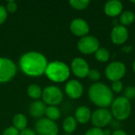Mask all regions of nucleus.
Here are the masks:
<instances>
[{
  "label": "nucleus",
  "instance_id": "25",
  "mask_svg": "<svg viewBox=\"0 0 135 135\" xmlns=\"http://www.w3.org/2000/svg\"><path fill=\"white\" fill-rule=\"evenodd\" d=\"M125 98H127L128 100H133L135 98V87L130 85L127 86L125 89H124V96Z\"/></svg>",
  "mask_w": 135,
  "mask_h": 135
},
{
  "label": "nucleus",
  "instance_id": "33",
  "mask_svg": "<svg viewBox=\"0 0 135 135\" xmlns=\"http://www.w3.org/2000/svg\"><path fill=\"white\" fill-rule=\"evenodd\" d=\"M133 50V47L131 46H129V45H127V46H123L122 47V51L123 53H126V54H128L130 52H131Z\"/></svg>",
  "mask_w": 135,
  "mask_h": 135
},
{
  "label": "nucleus",
  "instance_id": "18",
  "mask_svg": "<svg viewBox=\"0 0 135 135\" xmlns=\"http://www.w3.org/2000/svg\"><path fill=\"white\" fill-rule=\"evenodd\" d=\"M135 21L134 13L131 10H125L120 14L119 17V22L121 25L125 27L132 25Z\"/></svg>",
  "mask_w": 135,
  "mask_h": 135
},
{
  "label": "nucleus",
  "instance_id": "15",
  "mask_svg": "<svg viewBox=\"0 0 135 135\" xmlns=\"http://www.w3.org/2000/svg\"><path fill=\"white\" fill-rule=\"evenodd\" d=\"M123 10V5L119 0L108 1L104 7V11L108 17H115L120 15Z\"/></svg>",
  "mask_w": 135,
  "mask_h": 135
},
{
  "label": "nucleus",
  "instance_id": "7",
  "mask_svg": "<svg viewBox=\"0 0 135 135\" xmlns=\"http://www.w3.org/2000/svg\"><path fill=\"white\" fill-rule=\"evenodd\" d=\"M42 98L44 104L50 106H55L61 103L63 99V94L62 90L55 85H50L46 87L42 92Z\"/></svg>",
  "mask_w": 135,
  "mask_h": 135
},
{
  "label": "nucleus",
  "instance_id": "32",
  "mask_svg": "<svg viewBox=\"0 0 135 135\" xmlns=\"http://www.w3.org/2000/svg\"><path fill=\"white\" fill-rule=\"evenodd\" d=\"M19 135H36V134L30 129H25V130L22 131L19 134Z\"/></svg>",
  "mask_w": 135,
  "mask_h": 135
},
{
  "label": "nucleus",
  "instance_id": "5",
  "mask_svg": "<svg viewBox=\"0 0 135 135\" xmlns=\"http://www.w3.org/2000/svg\"><path fill=\"white\" fill-rule=\"evenodd\" d=\"M126 65L120 61H114L109 63L105 68V76L111 81H120L126 74Z\"/></svg>",
  "mask_w": 135,
  "mask_h": 135
},
{
  "label": "nucleus",
  "instance_id": "13",
  "mask_svg": "<svg viewBox=\"0 0 135 135\" xmlns=\"http://www.w3.org/2000/svg\"><path fill=\"white\" fill-rule=\"evenodd\" d=\"M70 29L74 36L84 37L89 32V25L85 20L82 18H75L71 21Z\"/></svg>",
  "mask_w": 135,
  "mask_h": 135
},
{
  "label": "nucleus",
  "instance_id": "6",
  "mask_svg": "<svg viewBox=\"0 0 135 135\" xmlns=\"http://www.w3.org/2000/svg\"><path fill=\"white\" fill-rule=\"evenodd\" d=\"M100 48V41L93 36H85L81 37L78 42V51L84 55L95 54Z\"/></svg>",
  "mask_w": 135,
  "mask_h": 135
},
{
  "label": "nucleus",
  "instance_id": "26",
  "mask_svg": "<svg viewBox=\"0 0 135 135\" xmlns=\"http://www.w3.org/2000/svg\"><path fill=\"white\" fill-rule=\"evenodd\" d=\"M87 77L93 81H98L101 78V74L100 71L97 70V69H91L89 70V72Z\"/></svg>",
  "mask_w": 135,
  "mask_h": 135
},
{
  "label": "nucleus",
  "instance_id": "8",
  "mask_svg": "<svg viewBox=\"0 0 135 135\" xmlns=\"http://www.w3.org/2000/svg\"><path fill=\"white\" fill-rule=\"evenodd\" d=\"M112 115L108 108H98L92 113L91 122L94 127L104 128L112 121Z\"/></svg>",
  "mask_w": 135,
  "mask_h": 135
},
{
  "label": "nucleus",
  "instance_id": "39",
  "mask_svg": "<svg viewBox=\"0 0 135 135\" xmlns=\"http://www.w3.org/2000/svg\"><path fill=\"white\" fill-rule=\"evenodd\" d=\"M134 135H135V134H134Z\"/></svg>",
  "mask_w": 135,
  "mask_h": 135
},
{
  "label": "nucleus",
  "instance_id": "3",
  "mask_svg": "<svg viewBox=\"0 0 135 135\" xmlns=\"http://www.w3.org/2000/svg\"><path fill=\"white\" fill-rule=\"evenodd\" d=\"M45 74L51 81L54 82L66 81L70 74L69 66L63 62L53 61L47 63Z\"/></svg>",
  "mask_w": 135,
  "mask_h": 135
},
{
  "label": "nucleus",
  "instance_id": "23",
  "mask_svg": "<svg viewBox=\"0 0 135 135\" xmlns=\"http://www.w3.org/2000/svg\"><path fill=\"white\" fill-rule=\"evenodd\" d=\"M28 95L33 99H38L42 96V89L40 88V86H39L38 85L36 84H32L30 85L28 87Z\"/></svg>",
  "mask_w": 135,
  "mask_h": 135
},
{
  "label": "nucleus",
  "instance_id": "21",
  "mask_svg": "<svg viewBox=\"0 0 135 135\" xmlns=\"http://www.w3.org/2000/svg\"><path fill=\"white\" fill-rule=\"evenodd\" d=\"M111 54L105 47H100L95 53L96 59L100 62H107L110 59Z\"/></svg>",
  "mask_w": 135,
  "mask_h": 135
},
{
  "label": "nucleus",
  "instance_id": "38",
  "mask_svg": "<svg viewBox=\"0 0 135 135\" xmlns=\"http://www.w3.org/2000/svg\"><path fill=\"white\" fill-rule=\"evenodd\" d=\"M65 135H70V134H65Z\"/></svg>",
  "mask_w": 135,
  "mask_h": 135
},
{
  "label": "nucleus",
  "instance_id": "37",
  "mask_svg": "<svg viewBox=\"0 0 135 135\" xmlns=\"http://www.w3.org/2000/svg\"><path fill=\"white\" fill-rule=\"evenodd\" d=\"M131 2H132L133 4H135V1H134V0H132V1H131Z\"/></svg>",
  "mask_w": 135,
  "mask_h": 135
},
{
  "label": "nucleus",
  "instance_id": "17",
  "mask_svg": "<svg viewBox=\"0 0 135 135\" xmlns=\"http://www.w3.org/2000/svg\"><path fill=\"white\" fill-rule=\"evenodd\" d=\"M45 104L42 101H35L31 104L29 107V113L35 118H39L45 114Z\"/></svg>",
  "mask_w": 135,
  "mask_h": 135
},
{
  "label": "nucleus",
  "instance_id": "19",
  "mask_svg": "<svg viewBox=\"0 0 135 135\" xmlns=\"http://www.w3.org/2000/svg\"><path fill=\"white\" fill-rule=\"evenodd\" d=\"M27 123H28L27 118L23 114H16L13 119V127H15L17 131H22L25 130L27 127Z\"/></svg>",
  "mask_w": 135,
  "mask_h": 135
},
{
  "label": "nucleus",
  "instance_id": "28",
  "mask_svg": "<svg viewBox=\"0 0 135 135\" xmlns=\"http://www.w3.org/2000/svg\"><path fill=\"white\" fill-rule=\"evenodd\" d=\"M85 135H104V131L100 128L92 127L85 132Z\"/></svg>",
  "mask_w": 135,
  "mask_h": 135
},
{
  "label": "nucleus",
  "instance_id": "29",
  "mask_svg": "<svg viewBox=\"0 0 135 135\" xmlns=\"http://www.w3.org/2000/svg\"><path fill=\"white\" fill-rule=\"evenodd\" d=\"M17 5L14 1H9L7 2V5H6L7 12L10 13H13L17 11Z\"/></svg>",
  "mask_w": 135,
  "mask_h": 135
},
{
  "label": "nucleus",
  "instance_id": "1",
  "mask_svg": "<svg viewBox=\"0 0 135 135\" xmlns=\"http://www.w3.org/2000/svg\"><path fill=\"white\" fill-rule=\"evenodd\" d=\"M19 66L21 71L26 75L40 77L45 74L47 61L44 55L36 51H30L21 57Z\"/></svg>",
  "mask_w": 135,
  "mask_h": 135
},
{
  "label": "nucleus",
  "instance_id": "34",
  "mask_svg": "<svg viewBox=\"0 0 135 135\" xmlns=\"http://www.w3.org/2000/svg\"><path fill=\"white\" fill-rule=\"evenodd\" d=\"M112 135H128L127 133L123 130H115L114 132H112Z\"/></svg>",
  "mask_w": 135,
  "mask_h": 135
},
{
  "label": "nucleus",
  "instance_id": "22",
  "mask_svg": "<svg viewBox=\"0 0 135 135\" xmlns=\"http://www.w3.org/2000/svg\"><path fill=\"white\" fill-rule=\"evenodd\" d=\"M45 115H47L48 119L55 121V120H57V119H59L60 118L61 112L55 106H49V107L46 108Z\"/></svg>",
  "mask_w": 135,
  "mask_h": 135
},
{
  "label": "nucleus",
  "instance_id": "31",
  "mask_svg": "<svg viewBox=\"0 0 135 135\" xmlns=\"http://www.w3.org/2000/svg\"><path fill=\"white\" fill-rule=\"evenodd\" d=\"M2 135H19V131H17L13 127H10L6 128L3 131Z\"/></svg>",
  "mask_w": 135,
  "mask_h": 135
},
{
  "label": "nucleus",
  "instance_id": "4",
  "mask_svg": "<svg viewBox=\"0 0 135 135\" xmlns=\"http://www.w3.org/2000/svg\"><path fill=\"white\" fill-rule=\"evenodd\" d=\"M131 101L123 97H118L114 99L111 104V113L112 116L118 121L127 120L131 114Z\"/></svg>",
  "mask_w": 135,
  "mask_h": 135
},
{
  "label": "nucleus",
  "instance_id": "20",
  "mask_svg": "<svg viewBox=\"0 0 135 135\" xmlns=\"http://www.w3.org/2000/svg\"><path fill=\"white\" fill-rule=\"evenodd\" d=\"M62 128L66 134H72L77 128V121L73 116H67L62 123Z\"/></svg>",
  "mask_w": 135,
  "mask_h": 135
},
{
  "label": "nucleus",
  "instance_id": "24",
  "mask_svg": "<svg viewBox=\"0 0 135 135\" xmlns=\"http://www.w3.org/2000/svg\"><path fill=\"white\" fill-rule=\"evenodd\" d=\"M69 3L74 9L78 10H82L88 7L90 2L89 0H70Z\"/></svg>",
  "mask_w": 135,
  "mask_h": 135
},
{
  "label": "nucleus",
  "instance_id": "2",
  "mask_svg": "<svg viewBox=\"0 0 135 135\" xmlns=\"http://www.w3.org/2000/svg\"><path fill=\"white\" fill-rule=\"evenodd\" d=\"M89 100L100 108H107L114 100V95L110 87L101 82L93 83L89 89Z\"/></svg>",
  "mask_w": 135,
  "mask_h": 135
},
{
  "label": "nucleus",
  "instance_id": "30",
  "mask_svg": "<svg viewBox=\"0 0 135 135\" xmlns=\"http://www.w3.org/2000/svg\"><path fill=\"white\" fill-rule=\"evenodd\" d=\"M7 18V10L4 6L0 5V25L3 24Z\"/></svg>",
  "mask_w": 135,
  "mask_h": 135
},
{
  "label": "nucleus",
  "instance_id": "14",
  "mask_svg": "<svg viewBox=\"0 0 135 135\" xmlns=\"http://www.w3.org/2000/svg\"><path fill=\"white\" fill-rule=\"evenodd\" d=\"M65 92L66 95L74 100L80 98L84 92L83 85L78 80L73 79L69 81L65 86Z\"/></svg>",
  "mask_w": 135,
  "mask_h": 135
},
{
  "label": "nucleus",
  "instance_id": "10",
  "mask_svg": "<svg viewBox=\"0 0 135 135\" xmlns=\"http://www.w3.org/2000/svg\"><path fill=\"white\" fill-rule=\"evenodd\" d=\"M35 129L39 135H58L59 128L55 121L47 118H43L38 120L35 125Z\"/></svg>",
  "mask_w": 135,
  "mask_h": 135
},
{
  "label": "nucleus",
  "instance_id": "9",
  "mask_svg": "<svg viewBox=\"0 0 135 135\" xmlns=\"http://www.w3.org/2000/svg\"><path fill=\"white\" fill-rule=\"evenodd\" d=\"M15 63L6 58H0V83L9 81L16 74Z\"/></svg>",
  "mask_w": 135,
  "mask_h": 135
},
{
  "label": "nucleus",
  "instance_id": "16",
  "mask_svg": "<svg viewBox=\"0 0 135 135\" xmlns=\"http://www.w3.org/2000/svg\"><path fill=\"white\" fill-rule=\"evenodd\" d=\"M92 112L87 106H80L75 111V119L77 123L85 124L91 120Z\"/></svg>",
  "mask_w": 135,
  "mask_h": 135
},
{
  "label": "nucleus",
  "instance_id": "11",
  "mask_svg": "<svg viewBox=\"0 0 135 135\" xmlns=\"http://www.w3.org/2000/svg\"><path fill=\"white\" fill-rule=\"evenodd\" d=\"M111 40L115 45H123L124 44L129 38V32L127 27L118 25L114 26L112 29Z\"/></svg>",
  "mask_w": 135,
  "mask_h": 135
},
{
  "label": "nucleus",
  "instance_id": "36",
  "mask_svg": "<svg viewBox=\"0 0 135 135\" xmlns=\"http://www.w3.org/2000/svg\"><path fill=\"white\" fill-rule=\"evenodd\" d=\"M132 69H133V71L135 73V59L133 62V64H132Z\"/></svg>",
  "mask_w": 135,
  "mask_h": 135
},
{
  "label": "nucleus",
  "instance_id": "27",
  "mask_svg": "<svg viewBox=\"0 0 135 135\" xmlns=\"http://www.w3.org/2000/svg\"><path fill=\"white\" fill-rule=\"evenodd\" d=\"M111 89L112 93H120L123 90V84L121 81H113L112 84Z\"/></svg>",
  "mask_w": 135,
  "mask_h": 135
},
{
  "label": "nucleus",
  "instance_id": "35",
  "mask_svg": "<svg viewBox=\"0 0 135 135\" xmlns=\"http://www.w3.org/2000/svg\"><path fill=\"white\" fill-rule=\"evenodd\" d=\"M112 132L109 129H105L104 131V135H112Z\"/></svg>",
  "mask_w": 135,
  "mask_h": 135
},
{
  "label": "nucleus",
  "instance_id": "12",
  "mask_svg": "<svg viewBox=\"0 0 135 135\" xmlns=\"http://www.w3.org/2000/svg\"><path fill=\"white\" fill-rule=\"evenodd\" d=\"M89 70V66L84 59L77 57L73 59L71 62V70L77 78H86L88 76Z\"/></svg>",
  "mask_w": 135,
  "mask_h": 135
}]
</instances>
